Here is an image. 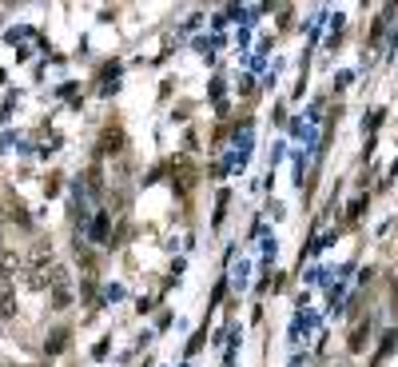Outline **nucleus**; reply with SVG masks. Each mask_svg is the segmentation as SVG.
I'll return each mask as SVG.
<instances>
[{"mask_svg": "<svg viewBox=\"0 0 398 367\" xmlns=\"http://www.w3.org/2000/svg\"><path fill=\"white\" fill-rule=\"evenodd\" d=\"M367 347V324H355V331H350V351H362Z\"/></svg>", "mask_w": 398, "mask_h": 367, "instance_id": "obj_7", "label": "nucleus"}, {"mask_svg": "<svg viewBox=\"0 0 398 367\" xmlns=\"http://www.w3.org/2000/svg\"><path fill=\"white\" fill-rule=\"evenodd\" d=\"M48 260H52V244H32V252H28V260H24V264H28L32 272H40Z\"/></svg>", "mask_w": 398, "mask_h": 367, "instance_id": "obj_5", "label": "nucleus"}, {"mask_svg": "<svg viewBox=\"0 0 398 367\" xmlns=\"http://www.w3.org/2000/svg\"><path fill=\"white\" fill-rule=\"evenodd\" d=\"M9 220H16V224H28V216H24V208H20V204L16 208L9 204Z\"/></svg>", "mask_w": 398, "mask_h": 367, "instance_id": "obj_10", "label": "nucleus"}, {"mask_svg": "<svg viewBox=\"0 0 398 367\" xmlns=\"http://www.w3.org/2000/svg\"><path fill=\"white\" fill-rule=\"evenodd\" d=\"M16 316V292H12L9 280H0V319H12Z\"/></svg>", "mask_w": 398, "mask_h": 367, "instance_id": "obj_2", "label": "nucleus"}, {"mask_svg": "<svg viewBox=\"0 0 398 367\" xmlns=\"http://www.w3.org/2000/svg\"><path fill=\"white\" fill-rule=\"evenodd\" d=\"M92 235H96V240H104V235H108V216H96V224H92Z\"/></svg>", "mask_w": 398, "mask_h": 367, "instance_id": "obj_9", "label": "nucleus"}, {"mask_svg": "<svg viewBox=\"0 0 398 367\" xmlns=\"http://www.w3.org/2000/svg\"><path fill=\"white\" fill-rule=\"evenodd\" d=\"M100 148H104V152H119V148H124V132H119V128H104Z\"/></svg>", "mask_w": 398, "mask_h": 367, "instance_id": "obj_6", "label": "nucleus"}, {"mask_svg": "<svg viewBox=\"0 0 398 367\" xmlns=\"http://www.w3.org/2000/svg\"><path fill=\"white\" fill-rule=\"evenodd\" d=\"M48 287H52V307L56 312H64V307L72 304V275H68V267H52L48 272Z\"/></svg>", "mask_w": 398, "mask_h": 367, "instance_id": "obj_1", "label": "nucleus"}, {"mask_svg": "<svg viewBox=\"0 0 398 367\" xmlns=\"http://www.w3.org/2000/svg\"><path fill=\"white\" fill-rule=\"evenodd\" d=\"M20 267H24V260H20L12 248H0V280H9V275H16Z\"/></svg>", "mask_w": 398, "mask_h": 367, "instance_id": "obj_3", "label": "nucleus"}, {"mask_svg": "<svg viewBox=\"0 0 398 367\" xmlns=\"http://www.w3.org/2000/svg\"><path fill=\"white\" fill-rule=\"evenodd\" d=\"M68 339H72V331H68V327H56V331H52V336L44 339V351H48V356H60V351L68 347Z\"/></svg>", "mask_w": 398, "mask_h": 367, "instance_id": "obj_4", "label": "nucleus"}, {"mask_svg": "<svg viewBox=\"0 0 398 367\" xmlns=\"http://www.w3.org/2000/svg\"><path fill=\"white\" fill-rule=\"evenodd\" d=\"M84 180H88V184H84V188H88L92 196H96L100 188H104V184H100V168H88V176H84Z\"/></svg>", "mask_w": 398, "mask_h": 367, "instance_id": "obj_8", "label": "nucleus"}]
</instances>
